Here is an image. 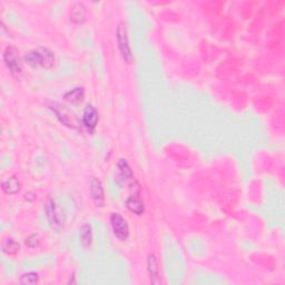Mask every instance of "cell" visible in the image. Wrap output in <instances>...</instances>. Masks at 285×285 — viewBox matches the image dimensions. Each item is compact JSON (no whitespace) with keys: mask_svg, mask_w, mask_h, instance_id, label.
Here are the masks:
<instances>
[{"mask_svg":"<svg viewBox=\"0 0 285 285\" xmlns=\"http://www.w3.org/2000/svg\"><path fill=\"white\" fill-rule=\"evenodd\" d=\"M23 59H25L27 64L34 67V68L42 67V68L49 69L55 64V56L53 51H50L48 48H45V47H39L37 49L28 51Z\"/></svg>","mask_w":285,"mask_h":285,"instance_id":"cell-1","label":"cell"},{"mask_svg":"<svg viewBox=\"0 0 285 285\" xmlns=\"http://www.w3.org/2000/svg\"><path fill=\"white\" fill-rule=\"evenodd\" d=\"M47 105H48L49 108L55 113V115H56L61 124H64L67 127L74 129L81 128V121L78 120L76 114L71 112V110L69 108H67L66 106L59 104L57 102H48Z\"/></svg>","mask_w":285,"mask_h":285,"instance_id":"cell-2","label":"cell"},{"mask_svg":"<svg viewBox=\"0 0 285 285\" xmlns=\"http://www.w3.org/2000/svg\"><path fill=\"white\" fill-rule=\"evenodd\" d=\"M3 61L7 66V68L10 70V74L15 78L20 79L23 76L22 64L19 57L18 49L14 46H8L3 51Z\"/></svg>","mask_w":285,"mask_h":285,"instance_id":"cell-3","label":"cell"},{"mask_svg":"<svg viewBox=\"0 0 285 285\" xmlns=\"http://www.w3.org/2000/svg\"><path fill=\"white\" fill-rule=\"evenodd\" d=\"M116 35H117L116 37H117L118 48H120L122 57L126 62H127V64H130V62L133 61V54L129 46L127 28H126L125 22L121 21L120 23H118Z\"/></svg>","mask_w":285,"mask_h":285,"instance_id":"cell-4","label":"cell"},{"mask_svg":"<svg viewBox=\"0 0 285 285\" xmlns=\"http://www.w3.org/2000/svg\"><path fill=\"white\" fill-rule=\"evenodd\" d=\"M117 171H118V181L122 182L125 185H128L130 188L134 191V195H137V193L135 192V188L140 192V186H134V184H137V182L135 180V176H134V173L132 169H130V166L127 163L126 160H120L117 163Z\"/></svg>","mask_w":285,"mask_h":285,"instance_id":"cell-5","label":"cell"},{"mask_svg":"<svg viewBox=\"0 0 285 285\" xmlns=\"http://www.w3.org/2000/svg\"><path fill=\"white\" fill-rule=\"evenodd\" d=\"M110 225H112L114 234L121 241H126L129 236V226L127 221L121 214L113 213L110 215Z\"/></svg>","mask_w":285,"mask_h":285,"instance_id":"cell-6","label":"cell"},{"mask_svg":"<svg viewBox=\"0 0 285 285\" xmlns=\"http://www.w3.org/2000/svg\"><path fill=\"white\" fill-rule=\"evenodd\" d=\"M90 196L96 206L102 207L105 204V193L102 182L97 177L90 178Z\"/></svg>","mask_w":285,"mask_h":285,"instance_id":"cell-7","label":"cell"},{"mask_svg":"<svg viewBox=\"0 0 285 285\" xmlns=\"http://www.w3.org/2000/svg\"><path fill=\"white\" fill-rule=\"evenodd\" d=\"M82 125L85 126L89 133H94L95 128L100 121V116H98V112L92 105H87L82 113Z\"/></svg>","mask_w":285,"mask_h":285,"instance_id":"cell-8","label":"cell"},{"mask_svg":"<svg viewBox=\"0 0 285 285\" xmlns=\"http://www.w3.org/2000/svg\"><path fill=\"white\" fill-rule=\"evenodd\" d=\"M46 213H47V217L50 222V224L53 226H61L62 224V215L59 212V209L57 207L56 203H55L54 200L49 199L48 203L46 205Z\"/></svg>","mask_w":285,"mask_h":285,"instance_id":"cell-9","label":"cell"},{"mask_svg":"<svg viewBox=\"0 0 285 285\" xmlns=\"http://www.w3.org/2000/svg\"><path fill=\"white\" fill-rule=\"evenodd\" d=\"M85 98V89L84 87H76V88L69 90L64 95V100L71 102L74 105H78L82 102Z\"/></svg>","mask_w":285,"mask_h":285,"instance_id":"cell-10","label":"cell"},{"mask_svg":"<svg viewBox=\"0 0 285 285\" xmlns=\"http://www.w3.org/2000/svg\"><path fill=\"white\" fill-rule=\"evenodd\" d=\"M147 268H148V273L150 275V280H152V283L154 284H160L161 281L158 280V262L155 254L153 253H149L147 256Z\"/></svg>","mask_w":285,"mask_h":285,"instance_id":"cell-11","label":"cell"},{"mask_svg":"<svg viewBox=\"0 0 285 285\" xmlns=\"http://www.w3.org/2000/svg\"><path fill=\"white\" fill-rule=\"evenodd\" d=\"M86 7L84 3L77 2L71 8L70 18L75 23H82L86 20Z\"/></svg>","mask_w":285,"mask_h":285,"instance_id":"cell-12","label":"cell"},{"mask_svg":"<svg viewBox=\"0 0 285 285\" xmlns=\"http://www.w3.org/2000/svg\"><path fill=\"white\" fill-rule=\"evenodd\" d=\"M1 187L7 195H14L20 189V182L16 176H10L2 182Z\"/></svg>","mask_w":285,"mask_h":285,"instance_id":"cell-13","label":"cell"},{"mask_svg":"<svg viewBox=\"0 0 285 285\" xmlns=\"http://www.w3.org/2000/svg\"><path fill=\"white\" fill-rule=\"evenodd\" d=\"M126 206L129 209L130 212L137 214V215H142L145 211L144 203L138 199L137 195H132L129 196L127 200H126Z\"/></svg>","mask_w":285,"mask_h":285,"instance_id":"cell-14","label":"cell"},{"mask_svg":"<svg viewBox=\"0 0 285 285\" xmlns=\"http://www.w3.org/2000/svg\"><path fill=\"white\" fill-rule=\"evenodd\" d=\"M1 248H2V252L5 253V254L13 256V255L17 254V253H19V251H20V245H19V243L16 242L14 239H6L5 241H3Z\"/></svg>","mask_w":285,"mask_h":285,"instance_id":"cell-15","label":"cell"},{"mask_svg":"<svg viewBox=\"0 0 285 285\" xmlns=\"http://www.w3.org/2000/svg\"><path fill=\"white\" fill-rule=\"evenodd\" d=\"M79 237H81V242L82 244V246L85 248L89 247L90 244H92L93 241V232H92V226L88 224L82 225L81 231H79Z\"/></svg>","mask_w":285,"mask_h":285,"instance_id":"cell-16","label":"cell"},{"mask_svg":"<svg viewBox=\"0 0 285 285\" xmlns=\"http://www.w3.org/2000/svg\"><path fill=\"white\" fill-rule=\"evenodd\" d=\"M38 281H39V276L37 273H35V272H28V273H25V274H22L21 275V278H20V284H27V285H33V284H36V283H38Z\"/></svg>","mask_w":285,"mask_h":285,"instance_id":"cell-17","label":"cell"},{"mask_svg":"<svg viewBox=\"0 0 285 285\" xmlns=\"http://www.w3.org/2000/svg\"><path fill=\"white\" fill-rule=\"evenodd\" d=\"M26 245L28 247L30 248H35V247H37L38 245H39V237L38 235H30L29 237H27L26 239Z\"/></svg>","mask_w":285,"mask_h":285,"instance_id":"cell-18","label":"cell"}]
</instances>
